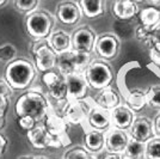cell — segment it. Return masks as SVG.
I'll return each instance as SVG.
<instances>
[{
	"mask_svg": "<svg viewBox=\"0 0 160 159\" xmlns=\"http://www.w3.org/2000/svg\"><path fill=\"white\" fill-rule=\"evenodd\" d=\"M14 109L18 117L31 116L37 123H42L52 109V105L43 93L31 90L23 93L17 100Z\"/></svg>",
	"mask_w": 160,
	"mask_h": 159,
	"instance_id": "6da1fadb",
	"label": "cell"
},
{
	"mask_svg": "<svg viewBox=\"0 0 160 159\" xmlns=\"http://www.w3.org/2000/svg\"><path fill=\"white\" fill-rule=\"evenodd\" d=\"M37 68L27 59H14L8 62L5 69V80L13 90H24L36 78Z\"/></svg>",
	"mask_w": 160,
	"mask_h": 159,
	"instance_id": "7a4b0ae2",
	"label": "cell"
},
{
	"mask_svg": "<svg viewBox=\"0 0 160 159\" xmlns=\"http://www.w3.org/2000/svg\"><path fill=\"white\" fill-rule=\"evenodd\" d=\"M88 85L93 90H102L110 86L113 80V69L107 60H92L85 71Z\"/></svg>",
	"mask_w": 160,
	"mask_h": 159,
	"instance_id": "3957f363",
	"label": "cell"
},
{
	"mask_svg": "<svg viewBox=\"0 0 160 159\" xmlns=\"http://www.w3.org/2000/svg\"><path fill=\"white\" fill-rule=\"evenodd\" d=\"M54 18L47 11H32L25 18L27 33L35 40H44L52 35Z\"/></svg>",
	"mask_w": 160,
	"mask_h": 159,
	"instance_id": "277c9868",
	"label": "cell"
},
{
	"mask_svg": "<svg viewBox=\"0 0 160 159\" xmlns=\"http://www.w3.org/2000/svg\"><path fill=\"white\" fill-rule=\"evenodd\" d=\"M31 53L33 56V64L38 72L44 73L56 68L58 54L50 47L48 38L35 40L31 47Z\"/></svg>",
	"mask_w": 160,
	"mask_h": 159,
	"instance_id": "5b68a950",
	"label": "cell"
},
{
	"mask_svg": "<svg viewBox=\"0 0 160 159\" xmlns=\"http://www.w3.org/2000/svg\"><path fill=\"white\" fill-rule=\"evenodd\" d=\"M92 108L93 104L90 100L84 98V100H67L62 110V116L68 122V125H73V126L82 125L86 122Z\"/></svg>",
	"mask_w": 160,
	"mask_h": 159,
	"instance_id": "8992f818",
	"label": "cell"
},
{
	"mask_svg": "<svg viewBox=\"0 0 160 159\" xmlns=\"http://www.w3.org/2000/svg\"><path fill=\"white\" fill-rule=\"evenodd\" d=\"M42 83L47 89L49 96L56 102L67 100V84L66 75L54 68L48 72L42 73Z\"/></svg>",
	"mask_w": 160,
	"mask_h": 159,
	"instance_id": "52a82bcc",
	"label": "cell"
},
{
	"mask_svg": "<svg viewBox=\"0 0 160 159\" xmlns=\"http://www.w3.org/2000/svg\"><path fill=\"white\" fill-rule=\"evenodd\" d=\"M121 41L112 33H102L97 37L94 44V52L100 59L111 61L116 59L120 53Z\"/></svg>",
	"mask_w": 160,
	"mask_h": 159,
	"instance_id": "ba28073f",
	"label": "cell"
},
{
	"mask_svg": "<svg viewBox=\"0 0 160 159\" xmlns=\"http://www.w3.org/2000/svg\"><path fill=\"white\" fill-rule=\"evenodd\" d=\"M67 84V100H84L88 91V83L85 77V73L74 72L66 75Z\"/></svg>",
	"mask_w": 160,
	"mask_h": 159,
	"instance_id": "9c48e42d",
	"label": "cell"
},
{
	"mask_svg": "<svg viewBox=\"0 0 160 159\" xmlns=\"http://www.w3.org/2000/svg\"><path fill=\"white\" fill-rule=\"evenodd\" d=\"M96 40V33L91 28L81 27L77 29L72 35V49L75 52L91 53L94 50Z\"/></svg>",
	"mask_w": 160,
	"mask_h": 159,
	"instance_id": "30bf717a",
	"label": "cell"
},
{
	"mask_svg": "<svg viewBox=\"0 0 160 159\" xmlns=\"http://www.w3.org/2000/svg\"><path fill=\"white\" fill-rule=\"evenodd\" d=\"M81 16H82V11L80 8V5L72 0L62 1L58 5L56 17L65 25L77 24L81 18Z\"/></svg>",
	"mask_w": 160,
	"mask_h": 159,
	"instance_id": "8fae6325",
	"label": "cell"
},
{
	"mask_svg": "<svg viewBox=\"0 0 160 159\" xmlns=\"http://www.w3.org/2000/svg\"><path fill=\"white\" fill-rule=\"evenodd\" d=\"M87 129H94V131H99V132H108L111 128V111L104 110L99 106L94 105L90 115L87 117L86 122Z\"/></svg>",
	"mask_w": 160,
	"mask_h": 159,
	"instance_id": "7c38bea8",
	"label": "cell"
},
{
	"mask_svg": "<svg viewBox=\"0 0 160 159\" xmlns=\"http://www.w3.org/2000/svg\"><path fill=\"white\" fill-rule=\"evenodd\" d=\"M129 136L126 131L120 128H110L105 134V148L109 153H122L126 151Z\"/></svg>",
	"mask_w": 160,
	"mask_h": 159,
	"instance_id": "4fadbf2b",
	"label": "cell"
},
{
	"mask_svg": "<svg viewBox=\"0 0 160 159\" xmlns=\"http://www.w3.org/2000/svg\"><path fill=\"white\" fill-rule=\"evenodd\" d=\"M155 132H154V126L151 120H148L145 116H140L134 120L133 125L130 127V136L133 139L145 142L153 139Z\"/></svg>",
	"mask_w": 160,
	"mask_h": 159,
	"instance_id": "5bb4252c",
	"label": "cell"
},
{
	"mask_svg": "<svg viewBox=\"0 0 160 159\" xmlns=\"http://www.w3.org/2000/svg\"><path fill=\"white\" fill-rule=\"evenodd\" d=\"M94 104L102 109H104V110L111 111L115 108L121 105L120 95L111 86L102 89L94 97Z\"/></svg>",
	"mask_w": 160,
	"mask_h": 159,
	"instance_id": "9a60e30c",
	"label": "cell"
},
{
	"mask_svg": "<svg viewBox=\"0 0 160 159\" xmlns=\"http://www.w3.org/2000/svg\"><path fill=\"white\" fill-rule=\"evenodd\" d=\"M43 126L46 127L47 132L50 135H62L67 134L68 131V122L63 119V116H61L60 114H58L55 110L50 109L48 115L46 116L44 121L42 122Z\"/></svg>",
	"mask_w": 160,
	"mask_h": 159,
	"instance_id": "2e32d148",
	"label": "cell"
},
{
	"mask_svg": "<svg viewBox=\"0 0 160 159\" xmlns=\"http://www.w3.org/2000/svg\"><path fill=\"white\" fill-rule=\"evenodd\" d=\"M134 120H135L134 113L129 106L118 105L113 110H111V122H112V126L116 128H120L123 131L130 129Z\"/></svg>",
	"mask_w": 160,
	"mask_h": 159,
	"instance_id": "e0dca14e",
	"label": "cell"
},
{
	"mask_svg": "<svg viewBox=\"0 0 160 159\" xmlns=\"http://www.w3.org/2000/svg\"><path fill=\"white\" fill-rule=\"evenodd\" d=\"M113 16L120 20L133 19L139 13L138 3L133 0H116L112 6Z\"/></svg>",
	"mask_w": 160,
	"mask_h": 159,
	"instance_id": "ac0fdd59",
	"label": "cell"
},
{
	"mask_svg": "<svg viewBox=\"0 0 160 159\" xmlns=\"http://www.w3.org/2000/svg\"><path fill=\"white\" fill-rule=\"evenodd\" d=\"M28 140L35 148L43 150L49 147L50 142V134L47 132L46 127L43 126V123H38L37 126L32 128L31 131L28 132Z\"/></svg>",
	"mask_w": 160,
	"mask_h": 159,
	"instance_id": "d6986e66",
	"label": "cell"
},
{
	"mask_svg": "<svg viewBox=\"0 0 160 159\" xmlns=\"http://www.w3.org/2000/svg\"><path fill=\"white\" fill-rule=\"evenodd\" d=\"M48 42L56 54H61L72 49V36L63 30H58L48 37Z\"/></svg>",
	"mask_w": 160,
	"mask_h": 159,
	"instance_id": "ffe728a7",
	"label": "cell"
},
{
	"mask_svg": "<svg viewBox=\"0 0 160 159\" xmlns=\"http://www.w3.org/2000/svg\"><path fill=\"white\" fill-rule=\"evenodd\" d=\"M84 144L87 151H90L91 153L100 152L105 147V134L104 132L94 129H86L84 136Z\"/></svg>",
	"mask_w": 160,
	"mask_h": 159,
	"instance_id": "44dd1931",
	"label": "cell"
},
{
	"mask_svg": "<svg viewBox=\"0 0 160 159\" xmlns=\"http://www.w3.org/2000/svg\"><path fill=\"white\" fill-rule=\"evenodd\" d=\"M79 5L82 14L90 19L100 17L105 12V0H79Z\"/></svg>",
	"mask_w": 160,
	"mask_h": 159,
	"instance_id": "7402d4cb",
	"label": "cell"
},
{
	"mask_svg": "<svg viewBox=\"0 0 160 159\" xmlns=\"http://www.w3.org/2000/svg\"><path fill=\"white\" fill-rule=\"evenodd\" d=\"M140 22L143 27L155 31L160 27V8L157 6H149L142 8L140 12Z\"/></svg>",
	"mask_w": 160,
	"mask_h": 159,
	"instance_id": "603a6c76",
	"label": "cell"
},
{
	"mask_svg": "<svg viewBox=\"0 0 160 159\" xmlns=\"http://www.w3.org/2000/svg\"><path fill=\"white\" fill-rule=\"evenodd\" d=\"M56 68L62 74H71L77 72V64H75V50L68 49L66 52L58 54V62Z\"/></svg>",
	"mask_w": 160,
	"mask_h": 159,
	"instance_id": "cb8c5ba5",
	"label": "cell"
},
{
	"mask_svg": "<svg viewBox=\"0 0 160 159\" xmlns=\"http://www.w3.org/2000/svg\"><path fill=\"white\" fill-rule=\"evenodd\" d=\"M126 100L133 111H139L147 104V95L140 89H132L127 92Z\"/></svg>",
	"mask_w": 160,
	"mask_h": 159,
	"instance_id": "d4e9b609",
	"label": "cell"
},
{
	"mask_svg": "<svg viewBox=\"0 0 160 159\" xmlns=\"http://www.w3.org/2000/svg\"><path fill=\"white\" fill-rule=\"evenodd\" d=\"M145 151H146V144L132 138V140H129L127 147H126L124 157H128V158H142L145 156Z\"/></svg>",
	"mask_w": 160,
	"mask_h": 159,
	"instance_id": "484cf974",
	"label": "cell"
},
{
	"mask_svg": "<svg viewBox=\"0 0 160 159\" xmlns=\"http://www.w3.org/2000/svg\"><path fill=\"white\" fill-rule=\"evenodd\" d=\"M63 159H97L90 151H87L86 147L75 146L71 150H67L63 154Z\"/></svg>",
	"mask_w": 160,
	"mask_h": 159,
	"instance_id": "4316f807",
	"label": "cell"
},
{
	"mask_svg": "<svg viewBox=\"0 0 160 159\" xmlns=\"http://www.w3.org/2000/svg\"><path fill=\"white\" fill-rule=\"evenodd\" d=\"M145 158L160 159V136L159 138H153L146 142Z\"/></svg>",
	"mask_w": 160,
	"mask_h": 159,
	"instance_id": "83f0119b",
	"label": "cell"
},
{
	"mask_svg": "<svg viewBox=\"0 0 160 159\" xmlns=\"http://www.w3.org/2000/svg\"><path fill=\"white\" fill-rule=\"evenodd\" d=\"M17 56V48L12 43H4L0 44V61L2 62H11Z\"/></svg>",
	"mask_w": 160,
	"mask_h": 159,
	"instance_id": "f1b7e54d",
	"label": "cell"
},
{
	"mask_svg": "<svg viewBox=\"0 0 160 159\" xmlns=\"http://www.w3.org/2000/svg\"><path fill=\"white\" fill-rule=\"evenodd\" d=\"M147 103L154 109H160V85H153L146 92Z\"/></svg>",
	"mask_w": 160,
	"mask_h": 159,
	"instance_id": "f546056e",
	"label": "cell"
},
{
	"mask_svg": "<svg viewBox=\"0 0 160 159\" xmlns=\"http://www.w3.org/2000/svg\"><path fill=\"white\" fill-rule=\"evenodd\" d=\"M14 5L20 12H32L38 5V0H16Z\"/></svg>",
	"mask_w": 160,
	"mask_h": 159,
	"instance_id": "4dcf8cb0",
	"label": "cell"
},
{
	"mask_svg": "<svg viewBox=\"0 0 160 159\" xmlns=\"http://www.w3.org/2000/svg\"><path fill=\"white\" fill-rule=\"evenodd\" d=\"M18 125H19V127L22 129L29 132V131H31L32 128H35L38 123H37L31 116H22V117H19V120H18Z\"/></svg>",
	"mask_w": 160,
	"mask_h": 159,
	"instance_id": "1f68e13d",
	"label": "cell"
},
{
	"mask_svg": "<svg viewBox=\"0 0 160 159\" xmlns=\"http://www.w3.org/2000/svg\"><path fill=\"white\" fill-rule=\"evenodd\" d=\"M12 90H13V89L8 85V83H7L6 80L0 79V97H1V96H7V97H10L11 93H12Z\"/></svg>",
	"mask_w": 160,
	"mask_h": 159,
	"instance_id": "d6a6232c",
	"label": "cell"
},
{
	"mask_svg": "<svg viewBox=\"0 0 160 159\" xmlns=\"http://www.w3.org/2000/svg\"><path fill=\"white\" fill-rule=\"evenodd\" d=\"M8 105H10L8 97L7 96H1L0 97V116H6Z\"/></svg>",
	"mask_w": 160,
	"mask_h": 159,
	"instance_id": "836d02e7",
	"label": "cell"
},
{
	"mask_svg": "<svg viewBox=\"0 0 160 159\" xmlns=\"http://www.w3.org/2000/svg\"><path fill=\"white\" fill-rule=\"evenodd\" d=\"M7 148V138L0 133V156H2L4 153L6 152Z\"/></svg>",
	"mask_w": 160,
	"mask_h": 159,
	"instance_id": "e575fe53",
	"label": "cell"
},
{
	"mask_svg": "<svg viewBox=\"0 0 160 159\" xmlns=\"http://www.w3.org/2000/svg\"><path fill=\"white\" fill-rule=\"evenodd\" d=\"M153 126H154V132H155V134H157L158 136H160V113L155 116Z\"/></svg>",
	"mask_w": 160,
	"mask_h": 159,
	"instance_id": "d590c367",
	"label": "cell"
},
{
	"mask_svg": "<svg viewBox=\"0 0 160 159\" xmlns=\"http://www.w3.org/2000/svg\"><path fill=\"white\" fill-rule=\"evenodd\" d=\"M103 159H124V158L121 156V153H108Z\"/></svg>",
	"mask_w": 160,
	"mask_h": 159,
	"instance_id": "8d00e7d4",
	"label": "cell"
},
{
	"mask_svg": "<svg viewBox=\"0 0 160 159\" xmlns=\"http://www.w3.org/2000/svg\"><path fill=\"white\" fill-rule=\"evenodd\" d=\"M6 126V116H0V131Z\"/></svg>",
	"mask_w": 160,
	"mask_h": 159,
	"instance_id": "74e56055",
	"label": "cell"
},
{
	"mask_svg": "<svg viewBox=\"0 0 160 159\" xmlns=\"http://www.w3.org/2000/svg\"><path fill=\"white\" fill-rule=\"evenodd\" d=\"M148 1H151L154 6H157V7H159L160 8V0H148Z\"/></svg>",
	"mask_w": 160,
	"mask_h": 159,
	"instance_id": "f35d334b",
	"label": "cell"
},
{
	"mask_svg": "<svg viewBox=\"0 0 160 159\" xmlns=\"http://www.w3.org/2000/svg\"><path fill=\"white\" fill-rule=\"evenodd\" d=\"M33 159H48L46 156H36V157H33Z\"/></svg>",
	"mask_w": 160,
	"mask_h": 159,
	"instance_id": "ab89813d",
	"label": "cell"
},
{
	"mask_svg": "<svg viewBox=\"0 0 160 159\" xmlns=\"http://www.w3.org/2000/svg\"><path fill=\"white\" fill-rule=\"evenodd\" d=\"M19 159H33L32 156H23V157H20Z\"/></svg>",
	"mask_w": 160,
	"mask_h": 159,
	"instance_id": "60d3db41",
	"label": "cell"
},
{
	"mask_svg": "<svg viewBox=\"0 0 160 159\" xmlns=\"http://www.w3.org/2000/svg\"><path fill=\"white\" fill-rule=\"evenodd\" d=\"M7 0H0V7H2L4 5H6Z\"/></svg>",
	"mask_w": 160,
	"mask_h": 159,
	"instance_id": "b9f144b4",
	"label": "cell"
},
{
	"mask_svg": "<svg viewBox=\"0 0 160 159\" xmlns=\"http://www.w3.org/2000/svg\"><path fill=\"white\" fill-rule=\"evenodd\" d=\"M133 1L138 3V4H141V3H146V1H148V0H133Z\"/></svg>",
	"mask_w": 160,
	"mask_h": 159,
	"instance_id": "7bdbcfd3",
	"label": "cell"
},
{
	"mask_svg": "<svg viewBox=\"0 0 160 159\" xmlns=\"http://www.w3.org/2000/svg\"><path fill=\"white\" fill-rule=\"evenodd\" d=\"M124 159H141V158H128V157H124Z\"/></svg>",
	"mask_w": 160,
	"mask_h": 159,
	"instance_id": "ee69618b",
	"label": "cell"
}]
</instances>
